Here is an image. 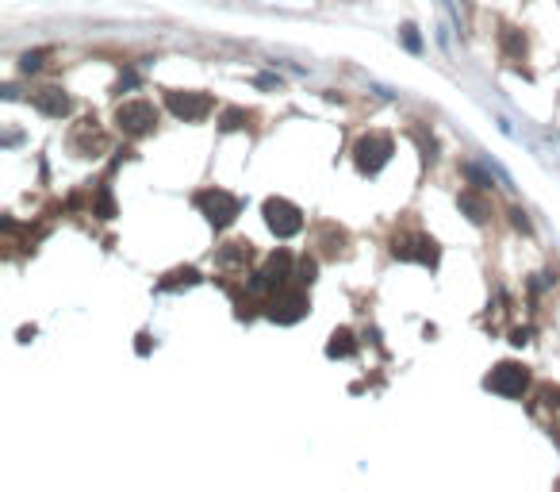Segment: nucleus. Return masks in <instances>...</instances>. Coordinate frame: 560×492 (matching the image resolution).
<instances>
[{
    "label": "nucleus",
    "instance_id": "f257e3e1",
    "mask_svg": "<svg viewBox=\"0 0 560 492\" xmlns=\"http://www.w3.org/2000/svg\"><path fill=\"white\" fill-rule=\"evenodd\" d=\"M396 154V142H392V135H384V131H369V135H361L357 139V146H353V162H357V169L361 173H380V169L387 166V158Z\"/></svg>",
    "mask_w": 560,
    "mask_h": 492
},
{
    "label": "nucleus",
    "instance_id": "f03ea898",
    "mask_svg": "<svg viewBox=\"0 0 560 492\" xmlns=\"http://www.w3.org/2000/svg\"><path fill=\"white\" fill-rule=\"evenodd\" d=\"M196 204L200 212L207 216V223L211 227H231L234 219H238V196H231L227 189H204V192H196Z\"/></svg>",
    "mask_w": 560,
    "mask_h": 492
},
{
    "label": "nucleus",
    "instance_id": "7ed1b4c3",
    "mask_svg": "<svg viewBox=\"0 0 560 492\" xmlns=\"http://www.w3.org/2000/svg\"><path fill=\"white\" fill-rule=\"evenodd\" d=\"M116 127L127 135V139H142L157 127V108L150 101H127L116 108Z\"/></svg>",
    "mask_w": 560,
    "mask_h": 492
},
{
    "label": "nucleus",
    "instance_id": "20e7f679",
    "mask_svg": "<svg viewBox=\"0 0 560 492\" xmlns=\"http://www.w3.org/2000/svg\"><path fill=\"white\" fill-rule=\"evenodd\" d=\"M261 212H265V223H269V231L277 235V239H292V235H299V227H304V212L292 201H284V196H269V201L261 204Z\"/></svg>",
    "mask_w": 560,
    "mask_h": 492
},
{
    "label": "nucleus",
    "instance_id": "39448f33",
    "mask_svg": "<svg viewBox=\"0 0 560 492\" xmlns=\"http://www.w3.org/2000/svg\"><path fill=\"white\" fill-rule=\"evenodd\" d=\"M487 389L499 392V396H507V400H514V396H522V392L530 389V369L522 366V362H499V366L487 373Z\"/></svg>",
    "mask_w": 560,
    "mask_h": 492
},
{
    "label": "nucleus",
    "instance_id": "423d86ee",
    "mask_svg": "<svg viewBox=\"0 0 560 492\" xmlns=\"http://www.w3.org/2000/svg\"><path fill=\"white\" fill-rule=\"evenodd\" d=\"M165 108L173 112L177 119H184V124H196V119H204L211 112V96L207 92H192V89H169L165 92Z\"/></svg>",
    "mask_w": 560,
    "mask_h": 492
},
{
    "label": "nucleus",
    "instance_id": "0eeeda50",
    "mask_svg": "<svg viewBox=\"0 0 560 492\" xmlns=\"http://www.w3.org/2000/svg\"><path fill=\"white\" fill-rule=\"evenodd\" d=\"M392 254H396L399 262H419V266H437V242L430 239V235H399L396 242H392Z\"/></svg>",
    "mask_w": 560,
    "mask_h": 492
},
{
    "label": "nucleus",
    "instance_id": "6e6552de",
    "mask_svg": "<svg viewBox=\"0 0 560 492\" xmlns=\"http://www.w3.org/2000/svg\"><path fill=\"white\" fill-rule=\"evenodd\" d=\"M265 316L277 319V323H296V319L307 316V296L299 289H277V296L269 300Z\"/></svg>",
    "mask_w": 560,
    "mask_h": 492
},
{
    "label": "nucleus",
    "instance_id": "1a4fd4ad",
    "mask_svg": "<svg viewBox=\"0 0 560 492\" xmlns=\"http://www.w3.org/2000/svg\"><path fill=\"white\" fill-rule=\"evenodd\" d=\"M292 277V254L288 251H277L269 254V262H265L261 273H254V281H250V289H261V292H272V289H284Z\"/></svg>",
    "mask_w": 560,
    "mask_h": 492
},
{
    "label": "nucleus",
    "instance_id": "9d476101",
    "mask_svg": "<svg viewBox=\"0 0 560 492\" xmlns=\"http://www.w3.org/2000/svg\"><path fill=\"white\" fill-rule=\"evenodd\" d=\"M31 104L42 112V116H50V119H62V116H69V112H73V101H69L62 89H54V85H50V89H39V92H35Z\"/></svg>",
    "mask_w": 560,
    "mask_h": 492
},
{
    "label": "nucleus",
    "instance_id": "9b49d317",
    "mask_svg": "<svg viewBox=\"0 0 560 492\" xmlns=\"http://www.w3.org/2000/svg\"><path fill=\"white\" fill-rule=\"evenodd\" d=\"M353 350H357V342H353V334H349V331H334V334H330L326 358H349Z\"/></svg>",
    "mask_w": 560,
    "mask_h": 492
},
{
    "label": "nucleus",
    "instance_id": "f8f14e48",
    "mask_svg": "<svg viewBox=\"0 0 560 492\" xmlns=\"http://www.w3.org/2000/svg\"><path fill=\"white\" fill-rule=\"evenodd\" d=\"M502 54L507 58H522L526 54V35L518 27H502Z\"/></svg>",
    "mask_w": 560,
    "mask_h": 492
},
{
    "label": "nucleus",
    "instance_id": "ddd939ff",
    "mask_svg": "<svg viewBox=\"0 0 560 492\" xmlns=\"http://www.w3.org/2000/svg\"><path fill=\"white\" fill-rule=\"evenodd\" d=\"M461 212H469L472 223H484V219L491 216V212H487V204L480 201L476 192H461Z\"/></svg>",
    "mask_w": 560,
    "mask_h": 492
},
{
    "label": "nucleus",
    "instance_id": "4468645a",
    "mask_svg": "<svg viewBox=\"0 0 560 492\" xmlns=\"http://www.w3.org/2000/svg\"><path fill=\"white\" fill-rule=\"evenodd\" d=\"M250 242H227V246H222L219 251V262H250Z\"/></svg>",
    "mask_w": 560,
    "mask_h": 492
},
{
    "label": "nucleus",
    "instance_id": "2eb2a0df",
    "mask_svg": "<svg viewBox=\"0 0 560 492\" xmlns=\"http://www.w3.org/2000/svg\"><path fill=\"white\" fill-rule=\"evenodd\" d=\"M200 281V273L196 269H173V273L161 281V289H177V285H196Z\"/></svg>",
    "mask_w": 560,
    "mask_h": 492
},
{
    "label": "nucleus",
    "instance_id": "dca6fc26",
    "mask_svg": "<svg viewBox=\"0 0 560 492\" xmlns=\"http://www.w3.org/2000/svg\"><path fill=\"white\" fill-rule=\"evenodd\" d=\"M246 124H250V112H242V108L222 112V131H238V127H246Z\"/></svg>",
    "mask_w": 560,
    "mask_h": 492
},
{
    "label": "nucleus",
    "instance_id": "f3484780",
    "mask_svg": "<svg viewBox=\"0 0 560 492\" xmlns=\"http://www.w3.org/2000/svg\"><path fill=\"white\" fill-rule=\"evenodd\" d=\"M399 39H403V46H407L411 54L422 51V39H419V27H414V24H403V27H399Z\"/></svg>",
    "mask_w": 560,
    "mask_h": 492
},
{
    "label": "nucleus",
    "instance_id": "a211bd4d",
    "mask_svg": "<svg viewBox=\"0 0 560 492\" xmlns=\"http://www.w3.org/2000/svg\"><path fill=\"white\" fill-rule=\"evenodd\" d=\"M315 269H319V266H315V258H299L296 281H299V285H311V281H315Z\"/></svg>",
    "mask_w": 560,
    "mask_h": 492
},
{
    "label": "nucleus",
    "instance_id": "6ab92c4d",
    "mask_svg": "<svg viewBox=\"0 0 560 492\" xmlns=\"http://www.w3.org/2000/svg\"><path fill=\"white\" fill-rule=\"evenodd\" d=\"M96 216H100V219H112V216H116V204H112L107 189H100V196H96Z\"/></svg>",
    "mask_w": 560,
    "mask_h": 492
},
{
    "label": "nucleus",
    "instance_id": "aec40b11",
    "mask_svg": "<svg viewBox=\"0 0 560 492\" xmlns=\"http://www.w3.org/2000/svg\"><path fill=\"white\" fill-rule=\"evenodd\" d=\"M464 177H469V181L476 185V189H491V177H487L480 166H464Z\"/></svg>",
    "mask_w": 560,
    "mask_h": 492
},
{
    "label": "nucleus",
    "instance_id": "412c9836",
    "mask_svg": "<svg viewBox=\"0 0 560 492\" xmlns=\"http://www.w3.org/2000/svg\"><path fill=\"white\" fill-rule=\"evenodd\" d=\"M42 58H46V51L24 54V58H19V69H24V74H31V69H39V66H42Z\"/></svg>",
    "mask_w": 560,
    "mask_h": 492
},
{
    "label": "nucleus",
    "instance_id": "4be33fe9",
    "mask_svg": "<svg viewBox=\"0 0 560 492\" xmlns=\"http://www.w3.org/2000/svg\"><path fill=\"white\" fill-rule=\"evenodd\" d=\"M541 400L549 408H560V384H541Z\"/></svg>",
    "mask_w": 560,
    "mask_h": 492
},
{
    "label": "nucleus",
    "instance_id": "5701e85b",
    "mask_svg": "<svg viewBox=\"0 0 560 492\" xmlns=\"http://www.w3.org/2000/svg\"><path fill=\"white\" fill-rule=\"evenodd\" d=\"M511 216H514V227H522V231H526V227H530V223H526V212H518V208H514Z\"/></svg>",
    "mask_w": 560,
    "mask_h": 492
},
{
    "label": "nucleus",
    "instance_id": "b1692460",
    "mask_svg": "<svg viewBox=\"0 0 560 492\" xmlns=\"http://www.w3.org/2000/svg\"><path fill=\"white\" fill-rule=\"evenodd\" d=\"M511 342H514V346H522V342H530V331H514V334H511Z\"/></svg>",
    "mask_w": 560,
    "mask_h": 492
}]
</instances>
